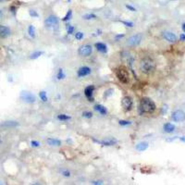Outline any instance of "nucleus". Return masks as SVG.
Here are the masks:
<instances>
[{"mask_svg": "<svg viewBox=\"0 0 185 185\" xmlns=\"http://www.w3.org/2000/svg\"><path fill=\"white\" fill-rule=\"evenodd\" d=\"M156 104L153 102L150 98L144 97L142 98L140 101V106H139V112L141 115L143 114H151L156 110Z\"/></svg>", "mask_w": 185, "mask_h": 185, "instance_id": "obj_1", "label": "nucleus"}, {"mask_svg": "<svg viewBox=\"0 0 185 185\" xmlns=\"http://www.w3.org/2000/svg\"><path fill=\"white\" fill-rule=\"evenodd\" d=\"M140 69L144 74H151L156 69V63L150 57H144L140 62Z\"/></svg>", "mask_w": 185, "mask_h": 185, "instance_id": "obj_2", "label": "nucleus"}, {"mask_svg": "<svg viewBox=\"0 0 185 185\" xmlns=\"http://www.w3.org/2000/svg\"><path fill=\"white\" fill-rule=\"evenodd\" d=\"M116 76L119 79L120 82H122L124 84H127L130 82V73L128 69H126L124 66H120L119 68L116 69Z\"/></svg>", "mask_w": 185, "mask_h": 185, "instance_id": "obj_3", "label": "nucleus"}, {"mask_svg": "<svg viewBox=\"0 0 185 185\" xmlns=\"http://www.w3.org/2000/svg\"><path fill=\"white\" fill-rule=\"evenodd\" d=\"M45 25L46 28L49 29H55L57 26H58V19L56 16L51 15L49 17H47L45 21Z\"/></svg>", "mask_w": 185, "mask_h": 185, "instance_id": "obj_4", "label": "nucleus"}, {"mask_svg": "<svg viewBox=\"0 0 185 185\" xmlns=\"http://www.w3.org/2000/svg\"><path fill=\"white\" fill-rule=\"evenodd\" d=\"M21 99L28 104H33L35 102V96L31 92L22 91L21 93Z\"/></svg>", "mask_w": 185, "mask_h": 185, "instance_id": "obj_5", "label": "nucleus"}, {"mask_svg": "<svg viewBox=\"0 0 185 185\" xmlns=\"http://www.w3.org/2000/svg\"><path fill=\"white\" fill-rule=\"evenodd\" d=\"M78 52L81 57H89L93 52V47L90 45H83L79 48Z\"/></svg>", "mask_w": 185, "mask_h": 185, "instance_id": "obj_6", "label": "nucleus"}, {"mask_svg": "<svg viewBox=\"0 0 185 185\" xmlns=\"http://www.w3.org/2000/svg\"><path fill=\"white\" fill-rule=\"evenodd\" d=\"M141 41H142V35L137 33V34H134L130 38H128L127 45L129 46H137L138 45H140Z\"/></svg>", "mask_w": 185, "mask_h": 185, "instance_id": "obj_7", "label": "nucleus"}, {"mask_svg": "<svg viewBox=\"0 0 185 185\" xmlns=\"http://www.w3.org/2000/svg\"><path fill=\"white\" fill-rule=\"evenodd\" d=\"M171 119L175 121V122H182V121L185 120V113L182 110H175L172 113Z\"/></svg>", "mask_w": 185, "mask_h": 185, "instance_id": "obj_8", "label": "nucleus"}, {"mask_svg": "<svg viewBox=\"0 0 185 185\" xmlns=\"http://www.w3.org/2000/svg\"><path fill=\"white\" fill-rule=\"evenodd\" d=\"M121 105H122V108H124L125 111H130V110H132V105H133L132 97L124 96L122 98V101H121Z\"/></svg>", "mask_w": 185, "mask_h": 185, "instance_id": "obj_9", "label": "nucleus"}, {"mask_svg": "<svg viewBox=\"0 0 185 185\" xmlns=\"http://www.w3.org/2000/svg\"><path fill=\"white\" fill-rule=\"evenodd\" d=\"M163 38L170 43H175L177 41V36L173 33H171V31H164Z\"/></svg>", "mask_w": 185, "mask_h": 185, "instance_id": "obj_10", "label": "nucleus"}, {"mask_svg": "<svg viewBox=\"0 0 185 185\" xmlns=\"http://www.w3.org/2000/svg\"><path fill=\"white\" fill-rule=\"evenodd\" d=\"M11 33V31L9 27L4 26V25H0V37L1 38H7L9 37Z\"/></svg>", "mask_w": 185, "mask_h": 185, "instance_id": "obj_11", "label": "nucleus"}, {"mask_svg": "<svg viewBox=\"0 0 185 185\" xmlns=\"http://www.w3.org/2000/svg\"><path fill=\"white\" fill-rule=\"evenodd\" d=\"M90 73H91V69H90L89 67H81V69H79L77 75H78V77L81 78V77L87 76Z\"/></svg>", "mask_w": 185, "mask_h": 185, "instance_id": "obj_12", "label": "nucleus"}, {"mask_svg": "<svg viewBox=\"0 0 185 185\" xmlns=\"http://www.w3.org/2000/svg\"><path fill=\"white\" fill-rule=\"evenodd\" d=\"M94 85H89L84 90L85 96L87 97L90 101H93L92 96H93V94H94Z\"/></svg>", "mask_w": 185, "mask_h": 185, "instance_id": "obj_13", "label": "nucleus"}, {"mask_svg": "<svg viewBox=\"0 0 185 185\" xmlns=\"http://www.w3.org/2000/svg\"><path fill=\"white\" fill-rule=\"evenodd\" d=\"M96 48L97 51H99L100 53H107L108 52V46L105 44H103V43H96Z\"/></svg>", "mask_w": 185, "mask_h": 185, "instance_id": "obj_14", "label": "nucleus"}, {"mask_svg": "<svg viewBox=\"0 0 185 185\" xmlns=\"http://www.w3.org/2000/svg\"><path fill=\"white\" fill-rule=\"evenodd\" d=\"M46 144L51 146H59L61 144V142L57 139H53V138H49L46 140Z\"/></svg>", "mask_w": 185, "mask_h": 185, "instance_id": "obj_15", "label": "nucleus"}, {"mask_svg": "<svg viewBox=\"0 0 185 185\" xmlns=\"http://www.w3.org/2000/svg\"><path fill=\"white\" fill-rule=\"evenodd\" d=\"M99 144H102L104 145H107V146H110V145H114L117 143V140L113 139V138H110V139H107V140H104L102 142H98Z\"/></svg>", "mask_w": 185, "mask_h": 185, "instance_id": "obj_16", "label": "nucleus"}, {"mask_svg": "<svg viewBox=\"0 0 185 185\" xmlns=\"http://www.w3.org/2000/svg\"><path fill=\"white\" fill-rule=\"evenodd\" d=\"M164 131L165 132H168V133L173 132L175 131V126L171 123H166L164 125Z\"/></svg>", "mask_w": 185, "mask_h": 185, "instance_id": "obj_17", "label": "nucleus"}, {"mask_svg": "<svg viewBox=\"0 0 185 185\" xmlns=\"http://www.w3.org/2000/svg\"><path fill=\"white\" fill-rule=\"evenodd\" d=\"M94 109H96L97 112H99L101 115H106V114L108 113L107 108H106L104 106H101V105H96V107H94Z\"/></svg>", "mask_w": 185, "mask_h": 185, "instance_id": "obj_18", "label": "nucleus"}, {"mask_svg": "<svg viewBox=\"0 0 185 185\" xmlns=\"http://www.w3.org/2000/svg\"><path fill=\"white\" fill-rule=\"evenodd\" d=\"M147 148H148V144L147 143H141V144L136 145V149L138 151H141V152L146 150Z\"/></svg>", "mask_w": 185, "mask_h": 185, "instance_id": "obj_19", "label": "nucleus"}, {"mask_svg": "<svg viewBox=\"0 0 185 185\" xmlns=\"http://www.w3.org/2000/svg\"><path fill=\"white\" fill-rule=\"evenodd\" d=\"M19 125L18 122H16V121H6L5 123H3L2 126L4 127H7V128H13V127H17Z\"/></svg>", "mask_w": 185, "mask_h": 185, "instance_id": "obj_20", "label": "nucleus"}, {"mask_svg": "<svg viewBox=\"0 0 185 185\" xmlns=\"http://www.w3.org/2000/svg\"><path fill=\"white\" fill-rule=\"evenodd\" d=\"M42 55H43V52H41V51H37V52H34V53L31 54L30 58L31 59H36V58L40 57V56H42Z\"/></svg>", "mask_w": 185, "mask_h": 185, "instance_id": "obj_21", "label": "nucleus"}, {"mask_svg": "<svg viewBox=\"0 0 185 185\" xmlns=\"http://www.w3.org/2000/svg\"><path fill=\"white\" fill-rule=\"evenodd\" d=\"M28 33H29L30 36H31V38H34V36H35V30H34V28H33V25H30V26H29V28H28Z\"/></svg>", "mask_w": 185, "mask_h": 185, "instance_id": "obj_22", "label": "nucleus"}, {"mask_svg": "<svg viewBox=\"0 0 185 185\" xmlns=\"http://www.w3.org/2000/svg\"><path fill=\"white\" fill-rule=\"evenodd\" d=\"M57 77L58 80H62V79H64V78H65V74H64V72H63V69H58Z\"/></svg>", "mask_w": 185, "mask_h": 185, "instance_id": "obj_23", "label": "nucleus"}, {"mask_svg": "<svg viewBox=\"0 0 185 185\" xmlns=\"http://www.w3.org/2000/svg\"><path fill=\"white\" fill-rule=\"evenodd\" d=\"M57 119L59 120H70V117L65 115V114H60V115L57 116Z\"/></svg>", "mask_w": 185, "mask_h": 185, "instance_id": "obj_24", "label": "nucleus"}, {"mask_svg": "<svg viewBox=\"0 0 185 185\" xmlns=\"http://www.w3.org/2000/svg\"><path fill=\"white\" fill-rule=\"evenodd\" d=\"M71 16H72V11L71 10H69L68 11V13H67V15L65 16L64 18H63L62 19L64 21H69L70 19H71Z\"/></svg>", "mask_w": 185, "mask_h": 185, "instance_id": "obj_25", "label": "nucleus"}, {"mask_svg": "<svg viewBox=\"0 0 185 185\" xmlns=\"http://www.w3.org/2000/svg\"><path fill=\"white\" fill-rule=\"evenodd\" d=\"M39 96H40V98L41 99L44 101V102H46L47 101V96H46V93L45 91H43V92H40V94H39Z\"/></svg>", "mask_w": 185, "mask_h": 185, "instance_id": "obj_26", "label": "nucleus"}, {"mask_svg": "<svg viewBox=\"0 0 185 185\" xmlns=\"http://www.w3.org/2000/svg\"><path fill=\"white\" fill-rule=\"evenodd\" d=\"M66 29H67V31H68V33H69V34H71V33H73V31H74V27H73L72 25L67 24V26H66Z\"/></svg>", "mask_w": 185, "mask_h": 185, "instance_id": "obj_27", "label": "nucleus"}, {"mask_svg": "<svg viewBox=\"0 0 185 185\" xmlns=\"http://www.w3.org/2000/svg\"><path fill=\"white\" fill-rule=\"evenodd\" d=\"M96 16L94 15V14H86L83 16V19H87V21H89V19H96Z\"/></svg>", "mask_w": 185, "mask_h": 185, "instance_id": "obj_28", "label": "nucleus"}, {"mask_svg": "<svg viewBox=\"0 0 185 185\" xmlns=\"http://www.w3.org/2000/svg\"><path fill=\"white\" fill-rule=\"evenodd\" d=\"M82 115H83V117L86 118V119H91V118L93 117V113L90 112V111H84L83 113H82Z\"/></svg>", "mask_w": 185, "mask_h": 185, "instance_id": "obj_29", "label": "nucleus"}, {"mask_svg": "<svg viewBox=\"0 0 185 185\" xmlns=\"http://www.w3.org/2000/svg\"><path fill=\"white\" fill-rule=\"evenodd\" d=\"M119 123L121 126H128V125H131L132 124V121H129V120H120Z\"/></svg>", "mask_w": 185, "mask_h": 185, "instance_id": "obj_30", "label": "nucleus"}, {"mask_svg": "<svg viewBox=\"0 0 185 185\" xmlns=\"http://www.w3.org/2000/svg\"><path fill=\"white\" fill-rule=\"evenodd\" d=\"M75 38L77 40H81L82 38H83V33H81V31H78V33L75 34Z\"/></svg>", "mask_w": 185, "mask_h": 185, "instance_id": "obj_31", "label": "nucleus"}, {"mask_svg": "<svg viewBox=\"0 0 185 185\" xmlns=\"http://www.w3.org/2000/svg\"><path fill=\"white\" fill-rule=\"evenodd\" d=\"M112 92H113V90H112V89L107 90V91L105 92V96H104V97H105V98H108V97H109V96L112 94Z\"/></svg>", "mask_w": 185, "mask_h": 185, "instance_id": "obj_32", "label": "nucleus"}, {"mask_svg": "<svg viewBox=\"0 0 185 185\" xmlns=\"http://www.w3.org/2000/svg\"><path fill=\"white\" fill-rule=\"evenodd\" d=\"M121 23H123L124 25L127 27H133V23L132 22H129V21H121Z\"/></svg>", "mask_w": 185, "mask_h": 185, "instance_id": "obj_33", "label": "nucleus"}, {"mask_svg": "<svg viewBox=\"0 0 185 185\" xmlns=\"http://www.w3.org/2000/svg\"><path fill=\"white\" fill-rule=\"evenodd\" d=\"M62 175L65 177H69L70 176V172L69 170H63L62 171Z\"/></svg>", "mask_w": 185, "mask_h": 185, "instance_id": "obj_34", "label": "nucleus"}, {"mask_svg": "<svg viewBox=\"0 0 185 185\" xmlns=\"http://www.w3.org/2000/svg\"><path fill=\"white\" fill-rule=\"evenodd\" d=\"M30 15L31 16V17H38V14L36 11H34V10H30Z\"/></svg>", "mask_w": 185, "mask_h": 185, "instance_id": "obj_35", "label": "nucleus"}, {"mask_svg": "<svg viewBox=\"0 0 185 185\" xmlns=\"http://www.w3.org/2000/svg\"><path fill=\"white\" fill-rule=\"evenodd\" d=\"M31 145H33V146H35V147H38L39 145H40V144H39L38 142H36V141H33V142H31Z\"/></svg>", "mask_w": 185, "mask_h": 185, "instance_id": "obj_36", "label": "nucleus"}, {"mask_svg": "<svg viewBox=\"0 0 185 185\" xmlns=\"http://www.w3.org/2000/svg\"><path fill=\"white\" fill-rule=\"evenodd\" d=\"M92 184H97V185H100V184H103V182L102 180H94V182H91Z\"/></svg>", "mask_w": 185, "mask_h": 185, "instance_id": "obj_37", "label": "nucleus"}, {"mask_svg": "<svg viewBox=\"0 0 185 185\" xmlns=\"http://www.w3.org/2000/svg\"><path fill=\"white\" fill-rule=\"evenodd\" d=\"M126 7H127L128 9H130V10H132V11H135L136 9H134L133 7H132V6H130V5H126Z\"/></svg>", "mask_w": 185, "mask_h": 185, "instance_id": "obj_38", "label": "nucleus"}, {"mask_svg": "<svg viewBox=\"0 0 185 185\" xmlns=\"http://www.w3.org/2000/svg\"><path fill=\"white\" fill-rule=\"evenodd\" d=\"M180 41H185V33H182L180 35Z\"/></svg>", "mask_w": 185, "mask_h": 185, "instance_id": "obj_39", "label": "nucleus"}, {"mask_svg": "<svg viewBox=\"0 0 185 185\" xmlns=\"http://www.w3.org/2000/svg\"><path fill=\"white\" fill-rule=\"evenodd\" d=\"M167 109H168V108H167V106H166V105H165V106H164V107H163V108H162V113H163V114H165V113H166V111H167Z\"/></svg>", "mask_w": 185, "mask_h": 185, "instance_id": "obj_40", "label": "nucleus"}, {"mask_svg": "<svg viewBox=\"0 0 185 185\" xmlns=\"http://www.w3.org/2000/svg\"><path fill=\"white\" fill-rule=\"evenodd\" d=\"M180 140L183 142V143H185V136H182V137H180Z\"/></svg>", "mask_w": 185, "mask_h": 185, "instance_id": "obj_41", "label": "nucleus"}, {"mask_svg": "<svg viewBox=\"0 0 185 185\" xmlns=\"http://www.w3.org/2000/svg\"><path fill=\"white\" fill-rule=\"evenodd\" d=\"M182 30H183V31L185 33V23H183V24H182Z\"/></svg>", "mask_w": 185, "mask_h": 185, "instance_id": "obj_42", "label": "nucleus"}, {"mask_svg": "<svg viewBox=\"0 0 185 185\" xmlns=\"http://www.w3.org/2000/svg\"><path fill=\"white\" fill-rule=\"evenodd\" d=\"M1 17H2V11L0 10V19H1Z\"/></svg>", "mask_w": 185, "mask_h": 185, "instance_id": "obj_43", "label": "nucleus"}, {"mask_svg": "<svg viewBox=\"0 0 185 185\" xmlns=\"http://www.w3.org/2000/svg\"><path fill=\"white\" fill-rule=\"evenodd\" d=\"M2 1H4V0H0V2H2Z\"/></svg>", "mask_w": 185, "mask_h": 185, "instance_id": "obj_44", "label": "nucleus"}]
</instances>
